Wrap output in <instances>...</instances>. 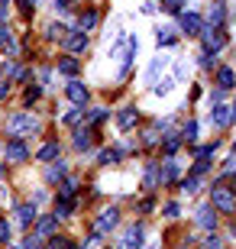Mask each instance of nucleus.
I'll return each instance as SVG.
<instances>
[{
	"label": "nucleus",
	"instance_id": "1",
	"mask_svg": "<svg viewBox=\"0 0 236 249\" xmlns=\"http://www.w3.org/2000/svg\"><path fill=\"white\" fill-rule=\"evenodd\" d=\"M210 204H214L217 211H223V213L236 211V201H233V194H230V188H223V185H217L214 191H210Z\"/></svg>",
	"mask_w": 236,
	"mask_h": 249
},
{
	"label": "nucleus",
	"instance_id": "2",
	"mask_svg": "<svg viewBox=\"0 0 236 249\" xmlns=\"http://www.w3.org/2000/svg\"><path fill=\"white\" fill-rule=\"evenodd\" d=\"M10 133H33V129L39 126L36 120H33V117H29V113H17V117H10Z\"/></svg>",
	"mask_w": 236,
	"mask_h": 249
},
{
	"label": "nucleus",
	"instance_id": "3",
	"mask_svg": "<svg viewBox=\"0 0 236 249\" xmlns=\"http://www.w3.org/2000/svg\"><path fill=\"white\" fill-rule=\"evenodd\" d=\"M200 36H204V49H207V52H217V49H223V42H227V36H223L217 26L214 29H200Z\"/></svg>",
	"mask_w": 236,
	"mask_h": 249
},
{
	"label": "nucleus",
	"instance_id": "4",
	"mask_svg": "<svg viewBox=\"0 0 236 249\" xmlns=\"http://www.w3.org/2000/svg\"><path fill=\"white\" fill-rule=\"evenodd\" d=\"M139 246H143V227H127L123 240H120V249H139Z\"/></svg>",
	"mask_w": 236,
	"mask_h": 249
},
{
	"label": "nucleus",
	"instance_id": "5",
	"mask_svg": "<svg viewBox=\"0 0 236 249\" xmlns=\"http://www.w3.org/2000/svg\"><path fill=\"white\" fill-rule=\"evenodd\" d=\"M65 94H68V101H72V104H84V101H88V88H84L81 81H68Z\"/></svg>",
	"mask_w": 236,
	"mask_h": 249
},
{
	"label": "nucleus",
	"instance_id": "6",
	"mask_svg": "<svg viewBox=\"0 0 236 249\" xmlns=\"http://www.w3.org/2000/svg\"><path fill=\"white\" fill-rule=\"evenodd\" d=\"M117 220H120V211H113V207H110V211H104V213H100V220H97V233L113 230V227H117Z\"/></svg>",
	"mask_w": 236,
	"mask_h": 249
},
{
	"label": "nucleus",
	"instance_id": "7",
	"mask_svg": "<svg viewBox=\"0 0 236 249\" xmlns=\"http://www.w3.org/2000/svg\"><path fill=\"white\" fill-rule=\"evenodd\" d=\"M182 29L188 33V36H200L204 23H200V17H194V13H184V17H182Z\"/></svg>",
	"mask_w": 236,
	"mask_h": 249
},
{
	"label": "nucleus",
	"instance_id": "8",
	"mask_svg": "<svg viewBox=\"0 0 236 249\" xmlns=\"http://www.w3.org/2000/svg\"><path fill=\"white\" fill-rule=\"evenodd\" d=\"M26 146H23V139H13V142H7V159H13V162H26Z\"/></svg>",
	"mask_w": 236,
	"mask_h": 249
},
{
	"label": "nucleus",
	"instance_id": "9",
	"mask_svg": "<svg viewBox=\"0 0 236 249\" xmlns=\"http://www.w3.org/2000/svg\"><path fill=\"white\" fill-rule=\"evenodd\" d=\"M65 42L72 52H81V49H88V33H72V36H65Z\"/></svg>",
	"mask_w": 236,
	"mask_h": 249
},
{
	"label": "nucleus",
	"instance_id": "10",
	"mask_svg": "<svg viewBox=\"0 0 236 249\" xmlns=\"http://www.w3.org/2000/svg\"><path fill=\"white\" fill-rule=\"evenodd\" d=\"M17 220L19 223H33L36 220V204H19L17 207Z\"/></svg>",
	"mask_w": 236,
	"mask_h": 249
},
{
	"label": "nucleus",
	"instance_id": "11",
	"mask_svg": "<svg viewBox=\"0 0 236 249\" xmlns=\"http://www.w3.org/2000/svg\"><path fill=\"white\" fill-rule=\"evenodd\" d=\"M155 39H159V46H172L175 39H178V33H175L172 26H159L155 29Z\"/></svg>",
	"mask_w": 236,
	"mask_h": 249
},
{
	"label": "nucleus",
	"instance_id": "12",
	"mask_svg": "<svg viewBox=\"0 0 236 249\" xmlns=\"http://www.w3.org/2000/svg\"><path fill=\"white\" fill-rule=\"evenodd\" d=\"M136 117H139V113L133 110V107H127V110H120V117H117L120 129H129V126H136Z\"/></svg>",
	"mask_w": 236,
	"mask_h": 249
},
{
	"label": "nucleus",
	"instance_id": "13",
	"mask_svg": "<svg viewBox=\"0 0 236 249\" xmlns=\"http://www.w3.org/2000/svg\"><path fill=\"white\" fill-rule=\"evenodd\" d=\"M217 84H220V91H230V88L236 84V74L230 71V68H220L217 71Z\"/></svg>",
	"mask_w": 236,
	"mask_h": 249
},
{
	"label": "nucleus",
	"instance_id": "14",
	"mask_svg": "<svg viewBox=\"0 0 236 249\" xmlns=\"http://www.w3.org/2000/svg\"><path fill=\"white\" fill-rule=\"evenodd\" d=\"M210 123H214V126H227L230 123V113H227V107H214V110H210Z\"/></svg>",
	"mask_w": 236,
	"mask_h": 249
},
{
	"label": "nucleus",
	"instance_id": "15",
	"mask_svg": "<svg viewBox=\"0 0 236 249\" xmlns=\"http://www.w3.org/2000/svg\"><path fill=\"white\" fill-rule=\"evenodd\" d=\"M165 65H168V58H165V55L152 58V65H149V74H145V78H149V81H155V74H159V71H165Z\"/></svg>",
	"mask_w": 236,
	"mask_h": 249
},
{
	"label": "nucleus",
	"instance_id": "16",
	"mask_svg": "<svg viewBox=\"0 0 236 249\" xmlns=\"http://www.w3.org/2000/svg\"><path fill=\"white\" fill-rule=\"evenodd\" d=\"M42 246H46V236L42 233H33V236L23 240V249H42Z\"/></svg>",
	"mask_w": 236,
	"mask_h": 249
},
{
	"label": "nucleus",
	"instance_id": "17",
	"mask_svg": "<svg viewBox=\"0 0 236 249\" xmlns=\"http://www.w3.org/2000/svg\"><path fill=\"white\" fill-rule=\"evenodd\" d=\"M0 49H7V52H17V46H13V36H10L7 26H0Z\"/></svg>",
	"mask_w": 236,
	"mask_h": 249
},
{
	"label": "nucleus",
	"instance_id": "18",
	"mask_svg": "<svg viewBox=\"0 0 236 249\" xmlns=\"http://www.w3.org/2000/svg\"><path fill=\"white\" fill-rule=\"evenodd\" d=\"M214 220H217V217H214L210 207H200V211H198V223H200V227H214Z\"/></svg>",
	"mask_w": 236,
	"mask_h": 249
},
{
	"label": "nucleus",
	"instance_id": "19",
	"mask_svg": "<svg viewBox=\"0 0 236 249\" xmlns=\"http://www.w3.org/2000/svg\"><path fill=\"white\" fill-rule=\"evenodd\" d=\"M58 71L72 78V74H78V62H74V58H62V62H58Z\"/></svg>",
	"mask_w": 236,
	"mask_h": 249
},
{
	"label": "nucleus",
	"instance_id": "20",
	"mask_svg": "<svg viewBox=\"0 0 236 249\" xmlns=\"http://www.w3.org/2000/svg\"><path fill=\"white\" fill-rule=\"evenodd\" d=\"M68 213H72V197H65V194H62V201L55 204V217H68Z\"/></svg>",
	"mask_w": 236,
	"mask_h": 249
},
{
	"label": "nucleus",
	"instance_id": "21",
	"mask_svg": "<svg viewBox=\"0 0 236 249\" xmlns=\"http://www.w3.org/2000/svg\"><path fill=\"white\" fill-rule=\"evenodd\" d=\"M55 156H58V142H49V146L39 149V159H42V162H49V159H55Z\"/></svg>",
	"mask_w": 236,
	"mask_h": 249
},
{
	"label": "nucleus",
	"instance_id": "22",
	"mask_svg": "<svg viewBox=\"0 0 236 249\" xmlns=\"http://www.w3.org/2000/svg\"><path fill=\"white\" fill-rule=\"evenodd\" d=\"M55 227H58V217H46V220H39V233H42V236H49Z\"/></svg>",
	"mask_w": 236,
	"mask_h": 249
},
{
	"label": "nucleus",
	"instance_id": "23",
	"mask_svg": "<svg viewBox=\"0 0 236 249\" xmlns=\"http://www.w3.org/2000/svg\"><path fill=\"white\" fill-rule=\"evenodd\" d=\"M152 84H155V94H172L175 78H162V81H152Z\"/></svg>",
	"mask_w": 236,
	"mask_h": 249
},
{
	"label": "nucleus",
	"instance_id": "24",
	"mask_svg": "<svg viewBox=\"0 0 236 249\" xmlns=\"http://www.w3.org/2000/svg\"><path fill=\"white\" fill-rule=\"evenodd\" d=\"M94 23H97V10H88V13H81V29H91Z\"/></svg>",
	"mask_w": 236,
	"mask_h": 249
},
{
	"label": "nucleus",
	"instance_id": "25",
	"mask_svg": "<svg viewBox=\"0 0 236 249\" xmlns=\"http://www.w3.org/2000/svg\"><path fill=\"white\" fill-rule=\"evenodd\" d=\"M168 181H175V162H165L162 165V185H168Z\"/></svg>",
	"mask_w": 236,
	"mask_h": 249
},
{
	"label": "nucleus",
	"instance_id": "26",
	"mask_svg": "<svg viewBox=\"0 0 236 249\" xmlns=\"http://www.w3.org/2000/svg\"><path fill=\"white\" fill-rule=\"evenodd\" d=\"M207 19H210V23H214V26H220V23H223V7H210Z\"/></svg>",
	"mask_w": 236,
	"mask_h": 249
},
{
	"label": "nucleus",
	"instance_id": "27",
	"mask_svg": "<svg viewBox=\"0 0 236 249\" xmlns=\"http://www.w3.org/2000/svg\"><path fill=\"white\" fill-rule=\"evenodd\" d=\"M74 146H78V149H88V146H91V133H88V129H81V133H78V139H74Z\"/></svg>",
	"mask_w": 236,
	"mask_h": 249
},
{
	"label": "nucleus",
	"instance_id": "28",
	"mask_svg": "<svg viewBox=\"0 0 236 249\" xmlns=\"http://www.w3.org/2000/svg\"><path fill=\"white\" fill-rule=\"evenodd\" d=\"M184 191H188V194H194V191H198V188H200V181H198V175H191V178H184Z\"/></svg>",
	"mask_w": 236,
	"mask_h": 249
},
{
	"label": "nucleus",
	"instance_id": "29",
	"mask_svg": "<svg viewBox=\"0 0 236 249\" xmlns=\"http://www.w3.org/2000/svg\"><path fill=\"white\" fill-rule=\"evenodd\" d=\"M117 159H120V152H117V149H107V152H100V162H104V165L117 162Z\"/></svg>",
	"mask_w": 236,
	"mask_h": 249
},
{
	"label": "nucleus",
	"instance_id": "30",
	"mask_svg": "<svg viewBox=\"0 0 236 249\" xmlns=\"http://www.w3.org/2000/svg\"><path fill=\"white\" fill-rule=\"evenodd\" d=\"M194 136H198V123L191 120V123H188V126H184V133H182V139H188V142H191V139H194Z\"/></svg>",
	"mask_w": 236,
	"mask_h": 249
},
{
	"label": "nucleus",
	"instance_id": "31",
	"mask_svg": "<svg viewBox=\"0 0 236 249\" xmlns=\"http://www.w3.org/2000/svg\"><path fill=\"white\" fill-rule=\"evenodd\" d=\"M65 175V165H52L49 168V181H55V178H62Z\"/></svg>",
	"mask_w": 236,
	"mask_h": 249
},
{
	"label": "nucleus",
	"instance_id": "32",
	"mask_svg": "<svg viewBox=\"0 0 236 249\" xmlns=\"http://www.w3.org/2000/svg\"><path fill=\"white\" fill-rule=\"evenodd\" d=\"M65 33H68L65 26H49V36L52 39H65Z\"/></svg>",
	"mask_w": 236,
	"mask_h": 249
},
{
	"label": "nucleus",
	"instance_id": "33",
	"mask_svg": "<svg viewBox=\"0 0 236 249\" xmlns=\"http://www.w3.org/2000/svg\"><path fill=\"white\" fill-rule=\"evenodd\" d=\"M204 249H223V243H220L217 236H207V240H204Z\"/></svg>",
	"mask_w": 236,
	"mask_h": 249
},
{
	"label": "nucleus",
	"instance_id": "34",
	"mask_svg": "<svg viewBox=\"0 0 236 249\" xmlns=\"http://www.w3.org/2000/svg\"><path fill=\"white\" fill-rule=\"evenodd\" d=\"M178 146H182V139H178V136H168V142H165V152H175Z\"/></svg>",
	"mask_w": 236,
	"mask_h": 249
},
{
	"label": "nucleus",
	"instance_id": "35",
	"mask_svg": "<svg viewBox=\"0 0 236 249\" xmlns=\"http://www.w3.org/2000/svg\"><path fill=\"white\" fill-rule=\"evenodd\" d=\"M165 10H168V13H178V10H182V0H165Z\"/></svg>",
	"mask_w": 236,
	"mask_h": 249
},
{
	"label": "nucleus",
	"instance_id": "36",
	"mask_svg": "<svg viewBox=\"0 0 236 249\" xmlns=\"http://www.w3.org/2000/svg\"><path fill=\"white\" fill-rule=\"evenodd\" d=\"M52 249H72V243H68V240H58V236H55V240H52Z\"/></svg>",
	"mask_w": 236,
	"mask_h": 249
},
{
	"label": "nucleus",
	"instance_id": "37",
	"mask_svg": "<svg viewBox=\"0 0 236 249\" xmlns=\"http://www.w3.org/2000/svg\"><path fill=\"white\" fill-rule=\"evenodd\" d=\"M78 117H81V110H72V113H65V123L72 126V123H78Z\"/></svg>",
	"mask_w": 236,
	"mask_h": 249
},
{
	"label": "nucleus",
	"instance_id": "38",
	"mask_svg": "<svg viewBox=\"0 0 236 249\" xmlns=\"http://www.w3.org/2000/svg\"><path fill=\"white\" fill-rule=\"evenodd\" d=\"M165 217H178V204H165Z\"/></svg>",
	"mask_w": 236,
	"mask_h": 249
},
{
	"label": "nucleus",
	"instance_id": "39",
	"mask_svg": "<svg viewBox=\"0 0 236 249\" xmlns=\"http://www.w3.org/2000/svg\"><path fill=\"white\" fill-rule=\"evenodd\" d=\"M10 240V227L7 223H0V243H7Z\"/></svg>",
	"mask_w": 236,
	"mask_h": 249
},
{
	"label": "nucleus",
	"instance_id": "40",
	"mask_svg": "<svg viewBox=\"0 0 236 249\" xmlns=\"http://www.w3.org/2000/svg\"><path fill=\"white\" fill-rule=\"evenodd\" d=\"M91 123H97V120H104V110H91V117H88Z\"/></svg>",
	"mask_w": 236,
	"mask_h": 249
},
{
	"label": "nucleus",
	"instance_id": "41",
	"mask_svg": "<svg viewBox=\"0 0 236 249\" xmlns=\"http://www.w3.org/2000/svg\"><path fill=\"white\" fill-rule=\"evenodd\" d=\"M7 94H10V84H7V81H0V101H3Z\"/></svg>",
	"mask_w": 236,
	"mask_h": 249
},
{
	"label": "nucleus",
	"instance_id": "42",
	"mask_svg": "<svg viewBox=\"0 0 236 249\" xmlns=\"http://www.w3.org/2000/svg\"><path fill=\"white\" fill-rule=\"evenodd\" d=\"M55 7H58V10H65V7H68V0H55Z\"/></svg>",
	"mask_w": 236,
	"mask_h": 249
},
{
	"label": "nucleus",
	"instance_id": "43",
	"mask_svg": "<svg viewBox=\"0 0 236 249\" xmlns=\"http://www.w3.org/2000/svg\"><path fill=\"white\" fill-rule=\"evenodd\" d=\"M230 117H233V120H236V104H233V113H230Z\"/></svg>",
	"mask_w": 236,
	"mask_h": 249
},
{
	"label": "nucleus",
	"instance_id": "44",
	"mask_svg": "<svg viewBox=\"0 0 236 249\" xmlns=\"http://www.w3.org/2000/svg\"><path fill=\"white\" fill-rule=\"evenodd\" d=\"M0 68H3V65H0Z\"/></svg>",
	"mask_w": 236,
	"mask_h": 249
}]
</instances>
